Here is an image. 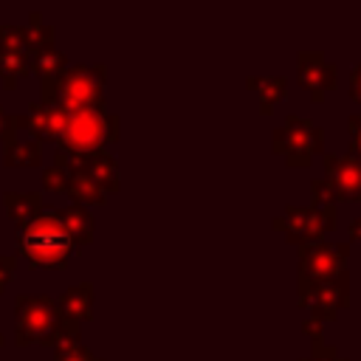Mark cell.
<instances>
[{
    "label": "cell",
    "instance_id": "1",
    "mask_svg": "<svg viewBox=\"0 0 361 361\" xmlns=\"http://www.w3.org/2000/svg\"><path fill=\"white\" fill-rule=\"evenodd\" d=\"M42 104L59 110H104V65H73L45 76Z\"/></svg>",
    "mask_w": 361,
    "mask_h": 361
},
{
    "label": "cell",
    "instance_id": "2",
    "mask_svg": "<svg viewBox=\"0 0 361 361\" xmlns=\"http://www.w3.org/2000/svg\"><path fill=\"white\" fill-rule=\"evenodd\" d=\"M113 141H118V116L107 110H65L62 133L56 138L62 152H96Z\"/></svg>",
    "mask_w": 361,
    "mask_h": 361
},
{
    "label": "cell",
    "instance_id": "3",
    "mask_svg": "<svg viewBox=\"0 0 361 361\" xmlns=\"http://www.w3.org/2000/svg\"><path fill=\"white\" fill-rule=\"evenodd\" d=\"M17 248L31 265H45V268L65 265L68 257L76 251L73 240L59 226L56 212H42L31 226H25L17 237Z\"/></svg>",
    "mask_w": 361,
    "mask_h": 361
},
{
    "label": "cell",
    "instance_id": "4",
    "mask_svg": "<svg viewBox=\"0 0 361 361\" xmlns=\"http://www.w3.org/2000/svg\"><path fill=\"white\" fill-rule=\"evenodd\" d=\"M14 316H17V344H54V338L59 336V310H56V299L51 296H20L14 305Z\"/></svg>",
    "mask_w": 361,
    "mask_h": 361
},
{
    "label": "cell",
    "instance_id": "5",
    "mask_svg": "<svg viewBox=\"0 0 361 361\" xmlns=\"http://www.w3.org/2000/svg\"><path fill=\"white\" fill-rule=\"evenodd\" d=\"M274 152L285 155L288 166H310V161L324 149V130L307 118L288 116L282 127L274 130Z\"/></svg>",
    "mask_w": 361,
    "mask_h": 361
},
{
    "label": "cell",
    "instance_id": "6",
    "mask_svg": "<svg viewBox=\"0 0 361 361\" xmlns=\"http://www.w3.org/2000/svg\"><path fill=\"white\" fill-rule=\"evenodd\" d=\"M350 245L347 243H313L299 248V293L336 279L347 271Z\"/></svg>",
    "mask_w": 361,
    "mask_h": 361
},
{
    "label": "cell",
    "instance_id": "7",
    "mask_svg": "<svg viewBox=\"0 0 361 361\" xmlns=\"http://www.w3.org/2000/svg\"><path fill=\"white\" fill-rule=\"evenodd\" d=\"M274 231H282L293 248L322 243V234L336 228V209H316V206H288L285 214L271 220Z\"/></svg>",
    "mask_w": 361,
    "mask_h": 361
},
{
    "label": "cell",
    "instance_id": "8",
    "mask_svg": "<svg viewBox=\"0 0 361 361\" xmlns=\"http://www.w3.org/2000/svg\"><path fill=\"white\" fill-rule=\"evenodd\" d=\"M299 307H305L313 319L319 322H333L338 316V310H344L350 305V274H338L330 282H322L316 288H310L307 293H299Z\"/></svg>",
    "mask_w": 361,
    "mask_h": 361
},
{
    "label": "cell",
    "instance_id": "9",
    "mask_svg": "<svg viewBox=\"0 0 361 361\" xmlns=\"http://www.w3.org/2000/svg\"><path fill=\"white\" fill-rule=\"evenodd\" d=\"M296 79L310 93L313 102H324V93L338 85V68L327 62L322 51H299Z\"/></svg>",
    "mask_w": 361,
    "mask_h": 361
},
{
    "label": "cell",
    "instance_id": "10",
    "mask_svg": "<svg viewBox=\"0 0 361 361\" xmlns=\"http://www.w3.org/2000/svg\"><path fill=\"white\" fill-rule=\"evenodd\" d=\"M56 310H59V336L79 338V324L93 316V285L82 282L68 288L56 299Z\"/></svg>",
    "mask_w": 361,
    "mask_h": 361
},
{
    "label": "cell",
    "instance_id": "11",
    "mask_svg": "<svg viewBox=\"0 0 361 361\" xmlns=\"http://www.w3.org/2000/svg\"><path fill=\"white\" fill-rule=\"evenodd\" d=\"M324 180L336 189L338 200L358 203L361 200V161L355 155H324Z\"/></svg>",
    "mask_w": 361,
    "mask_h": 361
},
{
    "label": "cell",
    "instance_id": "12",
    "mask_svg": "<svg viewBox=\"0 0 361 361\" xmlns=\"http://www.w3.org/2000/svg\"><path fill=\"white\" fill-rule=\"evenodd\" d=\"M73 164L107 195V192H118V164L113 155H107L104 149H96V152H82V155H71Z\"/></svg>",
    "mask_w": 361,
    "mask_h": 361
},
{
    "label": "cell",
    "instance_id": "13",
    "mask_svg": "<svg viewBox=\"0 0 361 361\" xmlns=\"http://www.w3.org/2000/svg\"><path fill=\"white\" fill-rule=\"evenodd\" d=\"M54 166H59V169H65V175H68V195L82 206V203H96V206H102L104 200H107V195L73 164V158L68 155V152H62V149H56V161H54Z\"/></svg>",
    "mask_w": 361,
    "mask_h": 361
},
{
    "label": "cell",
    "instance_id": "14",
    "mask_svg": "<svg viewBox=\"0 0 361 361\" xmlns=\"http://www.w3.org/2000/svg\"><path fill=\"white\" fill-rule=\"evenodd\" d=\"M3 164L6 166H39L42 164V141L23 138L14 127L3 138Z\"/></svg>",
    "mask_w": 361,
    "mask_h": 361
},
{
    "label": "cell",
    "instance_id": "15",
    "mask_svg": "<svg viewBox=\"0 0 361 361\" xmlns=\"http://www.w3.org/2000/svg\"><path fill=\"white\" fill-rule=\"evenodd\" d=\"M3 203H6V212H8L11 223L20 226V231L42 214V195L39 192H6Z\"/></svg>",
    "mask_w": 361,
    "mask_h": 361
},
{
    "label": "cell",
    "instance_id": "16",
    "mask_svg": "<svg viewBox=\"0 0 361 361\" xmlns=\"http://www.w3.org/2000/svg\"><path fill=\"white\" fill-rule=\"evenodd\" d=\"M56 220L65 228V234L73 240V245H90L93 243V214L73 203L68 209H56Z\"/></svg>",
    "mask_w": 361,
    "mask_h": 361
},
{
    "label": "cell",
    "instance_id": "17",
    "mask_svg": "<svg viewBox=\"0 0 361 361\" xmlns=\"http://www.w3.org/2000/svg\"><path fill=\"white\" fill-rule=\"evenodd\" d=\"M245 85L257 90V96H259V113L262 116H271L274 113V107L285 99V87H288L285 76H248Z\"/></svg>",
    "mask_w": 361,
    "mask_h": 361
},
{
    "label": "cell",
    "instance_id": "18",
    "mask_svg": "<svg viewBox=\"0 0 361 361\" xmlns=\"http://www.w3.org/2000/svg\"><path fill=\"white\" fill-rule=\"evenodd\" d=\"M28 68L37 71L45 79V76H54V73L65 71L68 59L56 45H39V48H28Z\"/></svg>",
    "mask_w": 361,
    "mask_h": 361
},
{
    "label": "cell",
    "instance_id": "19",
    "mask_svg": "<svg viewBox=\"0 0 361 361\" xmlns=\"http://www.w3.org/2000/svg\"><path fill=\"white\" fill-rule=\"evenodd\" d=\"M51 347H54V361H102L79 338H71V336H56Z\"/></svg>",
    "mask_w": 361,
    "mask_h": 361
},
{
    "label": "cell",
    "instance_id": "20",
    "mask_svg": "<svg viewBox=\"0 0 361 361\" xmlns=\"http://www.w3.org/2000/svg\"><path fill=\"white\" fill-rule=\"evenodd\" d=\"M0 54L28 56V34H25V25H0Z\"/></svg>",
    "mask_w": 361,
    "mask_h": 361
},
{
    "label": "cell",
    "instance_id": "21",
    "mask_svg": "<svg viewBox=\"0 0 361 361\" xmlns=\"http://www.w3.org/2000/svg\"><path fill=\"white\" fill-rule=\"evenodd\" d=\"M28 56H17V54H0V82L3 87H14V82L20 76H28Z\"/></svg>",
    "mask_w": 361,
    "mask_h": 361
},
{
    "label": "cell",
    "instance_id": "22",
    "mask_svg": "<svg viewBox=\"0 0 361 361\" xmlns=\"http://www.w3.org/2000/svg\"><path fill=\"white\" fill-rule=\"evenodd\" d=\"M310 195H313V206L316 209H336L338 195L336 189L322 178V180H310Z\"/></svg>",
    "mask_w": 361,
    "mask_h": 361
},
{
    "label": "cell",
    "instance_id": "23",
    "mask_svg": "<svg viewBox=\"0 0 361 361\" xmlns=\"http://www.w3.org/2000/svg\"><path fill=\"white\" fill-rule=\"evenodd\" d=\"M302 361H347L338 355V350H333L330 344H324V338H313L310 341V355Z\"/></svg>",
    "mask_w": 361,
    "mask_h": 361
},
{
    "label": "cell",
    "instance_id": "24",
    "mask_svg": "<svg viewBox=\"0 0 361 361\" xmlns=\"http://www.w3.org/2000/svg\"><path fill=\"white\" fill-rule=\"evenodd\" d=\"M42 186H45L48 192H68V175H65V169L48 166V169L42 172Z\"/></svg>",
    "mask_w": 361,
    "mask_h": 361
},
{
    "label": "cell",
    "instance_id": "25",
    "mask_svg": "<svg viewBox=\"0 0 361 361\" xmlns=\"http://www.w3.org/2000/svg\"><path fill=\"white\" fill-rule=\"evenodd\" d=\"M14 274H17V259H14V257L0 254V293H3V290H6V285L14 279Z\"/></svg>",
    "mask_w": 361,
    "mask_h": 361
},
{
    "label": "cell",
    "instance_id": "26",
    "mask_svg": "<svg viewBox=\"0 0 361 361\" xmlns=\"http://www.w3.org/2000/svg\"><path fill=\"white\" fill-rule=\"evenodd\" d=\"M350 133H353V144H350V155H355L361 161V113L350 116Z\"/></svg>",
    "mask_w": 361,
    "mask_h": 361
},
{
    "label": "cell",
    "instance_id": "27",
    "mask_svg": "<svg viewBox=\"0 0 361 361\" xmlns=\"http://www.w3.org/2000/svg\"><path fill=\"white\" fill-rule=\"evenodd\" d=\"M350 96H353V102H358L361 104V62L353 68V73H350Z\"/></svg>",
    "mask_w": 361,
    "mask_h": 361
},
{
    "label": "cell",
    "instance_id": "28",
    "mask_svg": "<svg viewBox=\"0 0 361 361\" xmlns=\"http://www.w3.org/2000/svg\"><path fill=\"white\" fill-rule=\"evenodd\" d=\"M11 130H14V116H8V113L0 107V138H6Z\"/></svg>",
    "mask_w": 361,
    "mask_h": 361
},
{
    "label": "cell",
    "instance_id": "29",
    "mask_svg": "<svg viewBox=\"0 0 361 361\" xmlns=\"http://www.w3.org/2000/svg\"><path fill=\"white\" fill-rule=\"evenodd\" d=\"M347 231H350V237H353V240H361V214L350 220V226H347Z\"/></svg>",
    "mask_w": 361,
    "mask_h": 361
},
{
    "label": "cell",
    "instance_id": "30",
    "mask_svg": "<svg viewBox=\"0 0 361 361\" xmlns=\"http://www.w3.org/2000/svg\"><path fill=\"white\" fill-rule=\"evenodd\" d=\"M0 344H3V336H0Z\"/></svg>",
    "mask_w": 361,
    "mask_h": 361
}]
</instances>
